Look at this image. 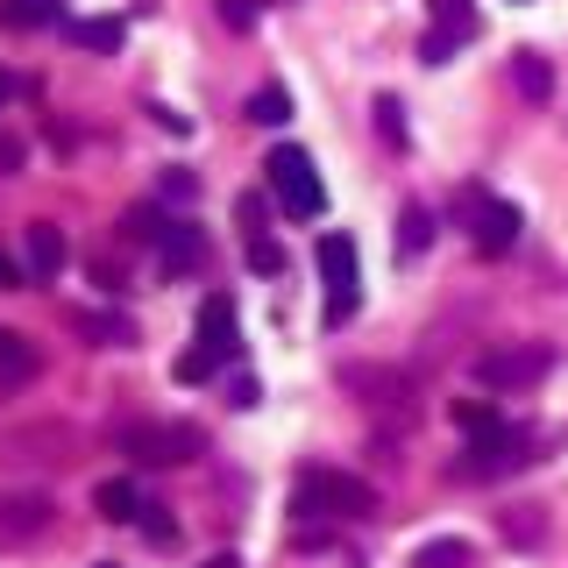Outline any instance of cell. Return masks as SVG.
Wrapping results in <instances>:
<instances>
[{
	"instance_id": "obj_34",
	"label": "cell",
	"mask_w": 568,
	"mask_h": 568,
	"mask_svg": "<svg viewBox=\"0 0 568 568\" xmlns=\"http://www.w3.org/2000/svg\"><path fill=\"white\" fill-rule=\"evenodd\" d=\"M519 8H526V0H519Z\"/></svg>"
},
{
	"instance_id": "obj_3",
	"label": "cell",
	"mask_w": 568,
	"mask_h": 568,
	"mask_svg": "<svg viewBox=\"0 0 568 568\" xmlns=\"http://www.w3.org/2000/svg\"><path fill=\"white\" fill-rule=\"evenodd\" d=\"M263 178H271L277 206L292 213V221H313V213L327 206V185H320L313 156H306V150H292V142H277V150H271V164H263Z\"/></svg>"
},
{
	"instance_id": "obj_8",
	"label": "cell",
	"mask_w": 568,
	"mask_h": 568,
	"mask_svg": "<svg viewBox=\"0 0 568 568\" xmlns=\"http://www.w3.org/2000/svg\"><path fill=\"white\" fill-rule=\"evenodd\" d=\"M526 434H505V426H497V434H484V448H476L469 462H462V476H505V469H526Z\"/></svg>"
},
{
	"instance_id": "obj_29",
	"label": "cell",
	"mask_w": 568,
	"mask_h": 568,
	"mask_svg": "<svg viewBox=\"0 0 568 568\" xmlns=\"http://www.w3.org/2000/svg\"><path fill=\"white\" fill-rule=\"evenodd\" d=\"M14 284H29V271L8 256V248H0V292H14Z\"/></svg>"
},
{
	"instance_id": "obj_20",
	"label": "cell",
	"mask_w": 568,
	"mask_h": 568,
	"mask_svg": "<svg viewBox=\"0 0 568 568\" xmlns=\"http://www.w3.org/2000/svg\"><path fill=\"white\" fill-rule=\"evenodd\" d=\"M434 8V29H455V36H476V8L469 0H426Z\"/></svg>"
},
{
	"instance_id": "obj_31",
	"label": "cell",
	"mask_w": 568,
	"mask_h": 568,
	"mask_svg": "<svg viewBox=\"0 0 568 568\" xmlns=\"http://www.w3.org/2000/svg\"><path fill=\"white\" fill-rule=\"evenodd\" d=\"M22 93H29V85L14 79V71H0V106H14V100H22Z\"/></svg>"
},
{
	"instance_id": "obj_13",
	"label": "cell",
	"mask_w": 568,
	"mask_h": 568,
	"mask_svg": "<svg viewBox=\"0 0 568 568\" xmlns=\"http://www.w3.org/2000/svg\"><path fill=\"white\" fill-rule=\"evenodd\" d=\"M93 511H100V519H114V526H129L135 511H142V490L129 484V476H106V484L93 490Z\"/></svg>"
},
{
	"instance_id": "obj_19",
	"label": "cell",
	"mask_w": 568,
	"mask_h": 568,
	"mask_svg": "<svg viewBox=\"0 0 568 568\" xmlns=\"http://www.w3.org/2000/svg\"><path fill=\"white\" fill-rule=\"evenodd\" d=\"M426 242H434V213H426V206H405L398 213V256H419Z\"/></svg>"
},
{
	"instance_id": "obj_10",
	"label": "cell",
	"mask_w": 568,
	"mask_h": 568,
	"mask_svg": "<svg viewBox=\"0 0 568 568\" xmlns=\"http://www.w3.org/2000/svg\"><path fill=\"white\" fill-rule=\"evenodd\" d=\"M156 256H164V271H192V263L206 256V242H200V227H185V221H164V235H156Z\"/></svg>"
},
{
	"instance_id": "obj_6",
	"label": "cell",
	"mask_w": 568,
	"mask_h": 568,
	"mask_svg": "<svg viewBox=\"0 0 568 568\" xmlns=\"http://www.w3.org/2000/svg\"><path fill=\"white\" fill-rule=\"evenodd\" d=\"M50 519H58L50 490H0V547H29V540H43Z\"/></svg>"
},
{
	"instance_id": "obj_23",
	"label": "cell",
	"mask_w": 568,
	"mask_h": 568,
	"mask_svg": "<svg viewBox=\"0 0 568 568\" xmlns=\"http://www.w3.org/2000/svg\"><path fill=\"white\" fill-rule=\"evenodd\" d=\"M248 271H263V277L284 271V248H277L271 235H248Z\"/></svg>"
},
{
	"instance_id": "obj_2",
	"label": "cell",
	"mask_w": 568,
	"mask_h": 568,
	"mask_svg": "<svg viewBox=\"0 0 568 568\" xmlns=\"http://www.w3.org/2000/svg\"><path fill=\"white\" fill-rule=\"evenodd\" d=\"M292 511H306V519H363V511H377V490L342 469H298Z\"/></svg>"
},
{
	"instance_id": "obj_21",
	"label": "cell",
	"mask_w": 568,
	"mask_h": 568,
	"mask_svg": "<svg viewBox=\"0 0 568 568\" xmlns=\"http://www.w3.org/2000/svg\"><path fill=\"white\" fill-rule=\"evenodd\" d=\"M455 426H462V434H476V440H484V434H497V413H490L484 398H455Z\"/></svg>"
},
{
	"instance_id": "obj_22",
	"label": "cell",
	"mask_w": 568,
	"mask_h": 568,
	"mask_svg": "<svg viewBox=\"0 0 568 568\" xmlns=\"http://www.w3.org/2000/svg\"><path fill=\"white\" fill-rule=\"evenodd\" d=\"M213 363H221V355H206V348H185V355H178V369H171V377H178V384H206V377H213Z\"/></svg>"
},
{
	"instance_id": "obj_5",
	"label": "cell",
	"mask_w": 568,
	"mask_h": 568,
	"mask_svg": "<svg viewBox=\"0 0 568 568\" xmlns=\"http://www.w3.org/2000/svg\"><path fill=\"white\" fill-rule=\"evenodd\" d=\"M320 277H327V327H342L363 298V271H355V242L348 235H320Z\"/></svg>"
},
{
	"instance_id": "obj_11",
	"label": "cell",
	"mask_w": 568,
	"mask_h": 568,
	"mask_svg": "<svg viewBox=\"0 0 568 568\" xmlns=\"http://www.w3.org/2000/svg\"><path fill=\"white\" fill-rule=\"evenodd\" d=\"M200 348L206 355H235V306H227L221 292L200 306Z\"/></svg>"
},
{
	"instance_id": "obj_16",
	"label": "cell",
	"mask_w": 568,
	"mask_h": 568,
	"mask_svg": "<svg viewBox=\"0 0 568 568\" xmlns=\"http://www.w3.org/2000/svg\"><path fill=\"white\" fill-rule=\"evenodd\" d=\"M511 79H519V93H526V100H555V64L532 58V50H526L519 64H511Z\"/></svg>"
},
{
	"instance_id": "obj_17",
	"label": "cell",
	"mask_w": 568,
	"mask_h": 568,
	"mask_svg": "<svg viewBox=\"0 0 568 568\" xmlns=\"http://www.w3.org/2000/svg\"><path fill=\"white\" fill-rule=\"evenodd\" d=\"M79 334H93V348H129L135 342V327L114 320V313H79Z\"/></svg>"
},
{
	"instance_id": "obj_33",
	"label": "cell",
	"mask_w": 568,
	"mask_h": 568,
	"mask_svg": "<svg viewBox=\"0 0 568 568\" xmlns=\"http://www.w3.org/2000/svg\"><path fill=\"white\" fill-rule=\"evenodd\" d=\"M93 568H121V561H93Z\"/></svg>"
},
{
	"instance_id": "obj_27",
	"label": "cell",
	"mask_w": 568,
	"mask_h": 568,
	"mask_svg": "<svg viewBox=\"0 0 568 568\" xmlns=\"http://www.w3.org/2000/svg\"><path fill=\"white\" fill-rule=\"evenodd\" d=\"M22 164H29V150H22V142H14L8 129H0V178H14Z\"/></svg>"
},
{
	"instance_id": "obj_26",
	"label": "cell",
	"mask_w": 568,
	"mask_h": 568,
	"mask_svg": "<svg viewBox=\"0 0 568 568\" xmlns=\"http://www.w3.org/2000/svg\"><path fill=\"white\" fill-rule=\"evenodd\" d=\"M221 22L227 29H256V0H221Z\"/></svg>"
},
{
	"instance_id": "obj_12",
	"label": "cell",
	"mask_w": 568,
	"mask_h": 568,
	"mask_svg": "<svg viewBox=\"0 0 568 568\" xmlns=\"http://www.w3.org/2000/svg\"><path fill=\"white\" fill-rule=\"evenodd\" d=\"M36 369H43V355H36V342H22L14 327H0V384H29Z\"/></svg>"
},
{
	"instance_id": "obj_7",
	"label": "cell",
	"mask_w": 568,
	"mask_h": 568,
	"mask_svg": "<svg viewBox=\"0 0 568 568\" xmlns=\"http://www.w3.org/2000/svg\"><path fill=\"white\" fill-rule=\"evenodd\" d=\"M476 242H484V256H505V248L519 242V206L476 192Z\"/></svg>"
},
{
	"instance_id": "obj_24",
	"label": "cell",
	"mask_w": 568,
	"mask_h": 568,
	"mask_svg": "<svg viewBox=\"0 0 568 568\" xmlns=\"http://www.w3.org/2000/svg\"><path fill=\"white\" fill-rule=\"evenodd\" d=\"M455 43H462V36H455V29H426V43H419V58H426V64H448V58H455Z\"/></svg>"
},
{
	"instance_id": "obj_9",
	"label": "cell",
	"mask_w": 568,
	"mask_h": 568,
	"mask_svg": "<svg viewBox=\"0 0 568 568\" xmlns=\"http://www.w3.org/2000/svg\"><path fill=\"white\" fill-rule=\"evenodd\" d=\"M22 271H29L36 284H50V277L64 271V235H58L50 221H36V227H29V242H22Z\"/></svg>"
},
{
	"instance_id": "obj_15",
	"label": "cell",
	"mask_w": 568,
	"mask_h": 568,
	"mask_svg": "<svg viewBox=\"0 0 568 568\" xmlns=\"http://www.w3.org/2000/svg\"><path fill=\"white\" fill-rule=\"evenodd\" d=\"M248 121H256V129H284V121H292V93H284V85H256V93H248Z\"/></svg>"
},
{
	"instance_id": "obj_18",
	"label": "cell",
	"mask_w": 568,
	"mask_h": 568,
	"mask_svg": "<svg viewBox=\"0 0 568 568\" xmlns=\"http://www.w3.org/2000/svg\"><path fill=\"white\" fill-rule=\"evenodd\" d=\"M71 43H79V50H100V58H106V50H121V22H114V14H93V22H71Z\"/></svg>"
},
{
	"instance_id": "obj_14",
	"label": "cell",
	"mask_w": 568,
	"mask_h": 568,
	"mask_svg": "<svg viewBox=\"0 0 568 568\" xmlns=\"http://www.w3.org/2000/svg\"><path fill=\"white\" fill-rule=\"evenodd\" d=\"M413 568H476V547L469 540H455V532H440V540H426Z\"/></svg>"
},
{
	"instance_id": "obj_32",
	"label": "cell",
	"mask_w": 568,
	"mask_h": 568,
	"mask_svg": "<svg viewBox=\"0 0 568 568\" xmlns=\"http://www.w3.org/2000/svg\"><path fill=\"white\" fill-rule=\"evenodd\" d=\"M206 568H242V561H235V555H213V561H206Z\"/></svg>"
},
{
	"instance_id": "obj_28",
	"label": "cell",
	"mask_w": 568,
	"mask_h": 568,
	"mask_svg": "<svg viewBox=\"0 0 568 568\" xmlns=\"http://www.w3.org/2000/svg\"><path fill=\"white\" fill-rule=\"evenodd\" d=\"M135 519H142V532H150V540H171V519H164V505H142Z\"/></svg>"
},
{
	"instance_id": "obj_30",
	"label": "cell",
	"mask_w": 568,
	"mask_h": 568,
	"mask_svg": "<svg viewBox=\"0 0 568 568\" xmlns=\"http://www.w3.org/2000/svg\"><path fill=\"white\" fill-rule=\"evenodd\" d=\"M164 192H171V200H192V192H200V178H192V171H171Z\"/></svg>"
},
{
	"instance_id": "obj_1",
	"label": "cell",
	"mask_w": 568,
	"mask_h": 568,
	"mask_svg": "<svg viewBox=\"0 0 568 568\" xmlns=\"http://www.w3.org/2000/svg\"><path fill=\"white\" fill-rule=\"evenodd\" d=\"M121 455L142 462V469H178V462H200L206 455V434L185 419H129L121 426Z\"/></svg>"
},
{
	"instance_id": "obj_25",
	"label": "cell",
	"mask_w": 568,
	"mask_h": 568,
	"mask_svg": "<svg viewBox=\"0 0 568 568\" xmlns=\"http://www.w3.org/2000/svg\"><path fill=\"white\" fill-rule=\"evenodd\" d=\"M377 129H384V142H405V121H398V100H377Z\"/></svg>"
},
{
	"instance_id": "obj_4",
	"label": "cell",
	"mask_w": 568,
	"mask_h": 568,
	"mask_svg": "<svg viewBox=\"0 0 568 568\" xmlns=\"http://www.w3.org/2000/svg\"><path fill=\"white\" fill-rule=\"evenodd\" d=\"M547 369H555V355L547 348H490V355H476L469 363V377L484 384V390H526V384H540Z\"/></svg>"
}]
</instances>
